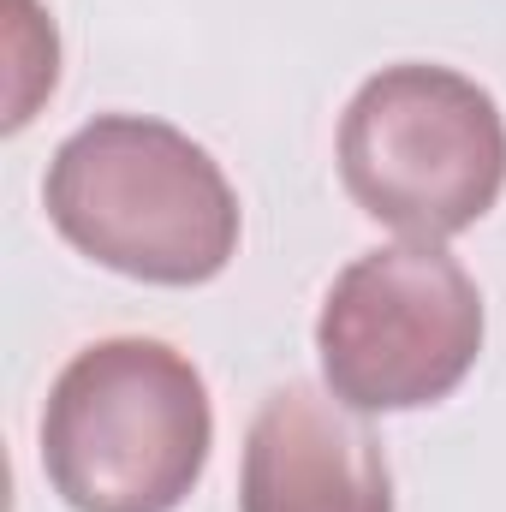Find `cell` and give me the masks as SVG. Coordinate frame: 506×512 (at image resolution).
I'll use <instances>...</instances> for the list:
<instances>
[{"label":"cell","mask_w":506,"mask_h":512,"mask_svg":"<svg viewBox=\"0 0 506 512\" xmlns=\"http://www.w3.org/2000/svg\"><path fill=\"white\" fill-rule=\"evenodd\" d=\"M42 203L72 251L149 286L215 280L239 256L245 227L221 161L149 114H96L78 126L48 161Z\"/></svg>","instance_id":"cell-1"},{"label":"cell","mask_w":506,"mask_h":512,"mask_svg":"<svg viewBox=\"0 0 506 512\" xmlns=\"http://www.w3.org/2000/svg\"><path fill=\"white\" fill-rule=\"evenodd\" d=\"M215 447L197 364L143 334L84 346L48 387L42 471L72 512H173Z\"/></svg>","instance_id":"cell-2"},{"label":"cell","mask_w":506,"mask_h":512,"mask_svg":"<svg viewBox=\"0 0 506 512\" xmlns=\"http://www.w3.org/2000/svg\"><path fill=\"white\" fill-rule=\"evenodd\" d=\"M346 197L405 239H453L506 191V120L453 66H381L340 114Z\"/></svg>","instance_id":"cell-3"},{"label":"cell","mask_w":506,"mask_h":512,"mask_svg":"<svg viewBox=\"0 0 506 512\" xmlns=\"http://www.w3.org/2000/svg\"><path fill=\"white\" fill-rule=\"evenodd\" d=\"M328 393L352 411H417L477 370L483 292L471 268L429 239L352 256L316 316Z\"/></svg>","instance_id":"cell-4"},{"label":"cell","mask_w":506,"mask_h":512,"mask_svg":"<svg viewBox=\"0 0 506 512\" xmlns=\"http://www.w3.org/2000/svg\"><path fill=\"white\" fill-rule=\"evenodd\" d=\"M239 512H393L376 429L310 382L274 387L245 429Z\"/></svg>","instance_id":"cell-5"},{"label":"cell","mask_w":506,"mask_h":512,"mask_svg":"<svg viewBox=\"0 0 506 512\" xmlns=\"http://www.w3.org/2000/svg\"><path fill=\"white\" fill-rule=\"evenodd\" d=\"M6 60H12V72H6V131L30 126V114H36V102L54 90V78H60V42H54V24L42 18V6L36 0H6Z\"/></svg>","instance_id":"cell-6"}]
</instances>
